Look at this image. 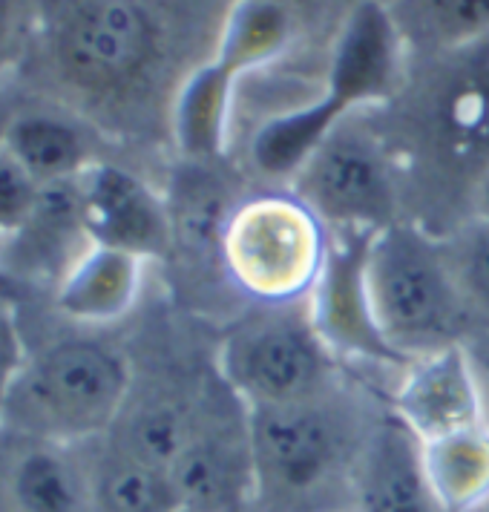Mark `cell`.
<instances>
[{"mask_svg": "<svg viewBox=\"0 0 489 512\" xmlns=\"http://www.w3.org/2000/svg\"><path fill=\"white\" fill-rule=\"evenodd\" d=\"M38 18L41 0H0V72L21 55Z\"/></svg>", "mask_w": 489, "mask_h": 512, "instance_id": "24", "label": "cell"}, {"mask_svg": "<svg viewBox=\"0 0 489 512\" xmlns=\"http://www.w3.org/2000/svg\"><path fill=\"white\" fill-rule=\"evenodd\" d=\"M303 26L291 12L265 0H231L213 47L219 61L236 78L280 58Z\"/></svg>", "mask_w": 489, "mask_h": 512, "instance_id": "16", "label": "cell"}, {"mask_svg": "<svg viewBox=\"0 0 489 512\" xmlns=\"http://www.w3.org/2000/svg\"><path fill=\"white\" fill-rule=\"evenodd\" d=\"M199 397V395H196ZM196 397L190 400H150L130 412V418H118L116 443L121 452L139 458L144 464L170 469L176 455L185 446L190 420L196 409Z\"/></svg>", "mask_w": 489, "mask_h": 512, "instance_id": "21", "label": "cell"}, {"mask_svg": "<svg viewBox=\"0 0 489 512\" xmlns=\"http://www.w3.org/2000/svg\"><path fill=\"white\" fill-rule=\"evenodd\" d=\"M366 311L400 363L458 346L478 328L443 259L441 236L400 219L366 239L360 259Z\"/></svg>", "mask_w": 489, "mask_h": 512, "instance_id": "3", "label": "cell"}, {"mask_svg": "<svg viewBox=\"0 0 489 512\" xmlns=\"http://www.w3.org/2000/svg\"><path fill=\"white\" fill-rule=\"evenodd\" d=\"M24 374V346L12 314L0 305V403L12 395Z\"/></svg>", "mask_w": 489, "mask_h": 512, "instance_id": "25", "label": "cell"}, {"mask_svg": "<svg viewBox=\"0 0 489 512\" xmlns=\"http://www.w3.org/2000/svg\"><path fill=\"white\" fill-rule=\"evenodd\" d=\"M380 3H386V6H389V3H392V0H380Z\"/></svg>", "mask_w": 489, "mask_h": 512, "instance_id": "31", "label": "cell"}, {"mask_svg": "<svg viewBox=\"0 0 489 512\" xmlns=\"http://www.w3.org/2000/svg\"><path fill=\"white\" fill-rule=\"evenodd\" d=\"M466 357L472 363L478 395H481V409H484V423L489 429V326L472 328L464 340Z\"/></svg>", "mask_w": 489, "mask_h": 512, "instance_id": "26", "label": "cell"}, {"mask_svg": "<svg viewBox=\"0 0 489 512\" xmlns=\"http://www.w3.org/2000/svg\"><path fill=\"white\" fill-rule=\"evenodd\" d=\"M84 228L93 245L116 248L150 262L173 242V213L162 196L118 164H93L81 179Z\"/></svg>", "mask_w": 489, "mask_h": 512, "instance_id": "10", "label": "cell"}, {"mask_svg": "<svg viewBox=\"0 0 489 512\" xmlns=\"http://www.w3.org/2000/svg\"><path fill=\"white\" fill-rule=\"evenodd\" d=\"M41 24L58 81L98 107L147 95L170 61L156 0H41Z\"/></svg>", "mask_w": 489, "mask_h": 512, "instance_id": "2", "label": "cell"}, {"mask_svg": "<svg viewBox=\"0 0 489 512\" xmlns=\"http://www.w3.org/2000/svg\"><path fill=\"white\" fill-rule=\"evenodd\" d=\"M386 403L343 377L326 392L251 412L262 512H351L354 478Z\"/></svg>", "mask_w": 489, "mask_h": 512, "instance_id": "1", "label": "cell"}, {"mask_svg": "<svg viewBox=\"0 0 489 512\" xmlns=\"http://www.w3.org/2000/svg\"><path fill=\"white\" fill-rule=\"evenodd\" d=\"M130 386L133 374L124 354L87 337L49 346L15 383V389H24L35 429L61 441L113 429L127 409Z\"/></svg>", "mask_w": 489, "mask_h": 512, "instance_id": "7", "label": "cell"}, {"mask_svg": "<svg viewBox=\"0 0 489 512\" xmlns=\"http://www.w3.org/2000/svg\"><path fill=\"white\" fill-rule=\"evenodd\" d=\"M403 47L446 55L489 41V0H392Z\"/></svg>", "mask_w": 489, "mask_h": 512, "instance_id": "17", "label": "cell"}, {"mask_svg": "<svg viewBox=\"0 0 489 512\" xmlns=\"http://www.w3.org/2000/svg\"><path fill=\"white\" fill-rule=\"evenodd\" d=\"M236 81L239 78L213 58L187 75L173 101V136L185 156L208 162L225 153Z\"/></svg>", "mask_w": 489, "mask_h": 512, "instance_id": "15", "label": "cell"}, {"mask_svg": "<svg viewBox=\"0 0 489 512\" xmlns=\"http://www.w3.org/2000/svg\"><path fill=\"white\" fill-rule=\"evenodd\" d=\"M90 492L98 512H182L170 469L144 464L118 446L101 458Z\"/></svg>", "mask_w": 489, "mask_h": 512, "instance_id": "19", "label": "cell"}, {"mask_svg": "<svg viewBox=\"0 0 489 512\" xmlns=\"http://www.w3.org/2000/svg\"><path fill=\"white\" fill-rule=\"evenodd\" d=\"M443 259L475 323L489 326V219L469 216L441 236Z\"/></svg>", "mask_w": 489, "mask_h": 512, "instance_id": "22", "label": "cell"}, {"mask_svg": "<svg viewBox=\"0 0 489 512\" xmlns=\"http://www.w3.org/2000/svg\"><path fill=\"white\" fill-rule=\"evenodd\" d=\"M386 406L418 441H435L484 423L481 395L464 343L420 354L397 366Z\"/></svg>", "mask_w": 489, "mask_h": 512, "instance_id": "11", "label": "cell"}, {"mask_svg": "<svg viewBox=\"0 0 489 512\" xmlns=\"http://www.w3.org/2000/svg\"><path fill=\"white\" fill-rule=\"evenodd\" d=\"M0 144L44 187L81 179L95 164L84 130L70 118L44 110L9 118L0 130Z\"/></svg>", "mask_w": 489, "mask_h": 512, "instance_id": "14", "label": "cell"}, {"mask_svg": "<svg viewBox=\"0 0 489 512\" xmlns=\"http://www.w3.org/2000/svg\"><path fill=\"white\" fill-rule=\"evenodd\" d=\"M144 259L104 245H87L58 280V308L78 323H113L141 291Z\"/></svg>", "mask_w": 489, "mask_h": 512, "instance_id": "13", "label": "cell"}, {"mask_svg": "<svg viewBox=\"0 0 489 512\" xmlns=\"http://www.w3.org/2000/svg\"><path fill=\"white\" fill-rule=\"evenodd\" d=\"M216 374L248 409L303 400L346 377L314 320L311 300L254 303L231 320L216 349Z\"/></svg>", "mask_w": 489, "mask_h": 512, "instance_id": "4", "label": "cell"}, {"mask_svg": "<svg viewBox=\"0 0 489 512\" xmlns=\"http://www.w3.org/2000/svg\"><path fill=\"white\" fill-rule=\"evenodd\" d=\"M331 254V233L291 190L239 199L222 233V271L251 303L311 300Z\"/></svg>", "mask_w": 489, "mask_h": 512, "instance_id": "5", "label": "cell"}, {"mask_svg": "<svg viewBox=\"0 0 489 512\" xmlns=\"http://www.w3.org/2000/svg\"><path fill=\"white\" fill-rule=\"evenodd\" d=\"M291 193L331 236H374L400 222V190L389 153L369 130L340 121L291 176Z\"/></svg>", "mask_w": 489, "mask_h": 512, "instance_id": "6", "label": "cell"}, {"mask_svg": "<svg viewBox=\"0 0 489 512\" xmlns=\"http://www.w3.org/2000/svg\"><path fill=\"white\" fill-rule=\"evenodd\" d=\"M44 185L0 144V236H15L38 210Z\"/></svg>", "mask_w": 489, "mask_h": 512, "instance_id": "23", "label": "cell"}, {"mask_svg": "<svg viewBox=\"0 0 489 512\" xmlns=\"http://www.w3.org/2000/svg\"><path fill=\"white\" fill-rule=\"evenodd\" d=\"M403 49V38L386 3H351L328 55L326 87L320 93L328 110L343 121L360 107L386 101L400 78Z\"/></svg>", "mask_w": 489, "mask_h": 512, "instance_id": "9", "label": "cell"}, {"mask_svg": "<svg viewBox=\"0 0 489 512\" xmlns=\"http://www.w3.org/2000/svg\"><path fill=\"white\" fill-rule=\"evenodd\" d=\"M233 512H262V510H259V504H254V507H245V510H233Z\"/></svg>", "mask_w": 489, "mask_h": 512, "instance_id": "30", "label": "cell"}, {"mask_svg": "<svg viewBox=\"0 0 489 512\" xmlns=\"http://www.w3.org/2000/svg\"><path fill=\"white\" fill-rule=\"evenodd\" d=\"M429 481L449 512H484L489 507L487 423L420 441Z\"/></svg>", "mask_w": 489, "mask_h": 512, "instance_id": "18", "label": "cell"}, {"mask_svg": "<svg viewBox=\"0 0 489 512\" xmlns=\"http://www.w3.org/2000/svg\"><path fill=\"white\" fill-rule=\"evenodd\" d=\"M469 208L472 216L489 219V162L475 173V182L469 187Z\"/></svg>", "mask_w": 489, "mask_h": 512, "instance_id": "28", "label": "cell"}, {"mask_svg": "<svg viewBox=\"0 0 489 512\" xmlns=\"http://www.w3.org/2000/svg\"><path fill=\"white\" fill-rule=\"evenodd\" d=\"M469 130H472V136L481 141V144H489V87L484 90V93L478 95V98H475Z\"/></svg>", "mask_w": 489, "mask_h": 512, "instance_id": "29", "label": "cell"}, {"mask_svg": "<svg viewBox=\"0 0 489 512\" xmlns=\"http://www.w3.org/2000/svg\"><path fill=\"white\" fill-rule=\"evenodd\" d=\"M9 495L15 512H84L93 492L84 487L81 472L52 446L29 449L9 475Z\"/></svg>", "mask_w": 489, "mask_h": 512, "instance_id": "20", "label": "cell"}, {"mask_svg": "<svg viewBox=\"0 0 489 512\" xmlns=\"http://www.w3.org/2000/svg\"><path fill=\"white\" fill-rule=\"evenodd\" d=\"M265 3H274V6H280L285 12H291L303 29L305 26H314L323 18L328 21L331 6H337V0H265Z\"/></svg>", "mask_w": 489, "mask_h": 512, "instance_id": "27", "label": "cell"}, {"mask_svg": "<svg viewBox=\"0 0 489 512\" xmlns=\"http://www.w3.org/2000/svg\"><path fill=\"white\" fill-rule=\"evenodd\" d=\"M170 478L182 512H233L257 504L251 412L219 374L196 397L190 432Z\"/></svg>", "mask_w": 489, "mask_h": 512, "instance_id": "8", "label": "cell"}, {"mask_svg": "<svg viewBox=\"0 0 489 512\" xmlns=\"http://www.w3.org/2000/svg\"><path fill=\"white\" fill-rule=\"evenodd\" d=\"M351 512H449L429 481L418 435L389 406L363 449Z\"/></svg>", "mask_w": 489, "mask_h": 512, "instance_id": "12", "label": "cell"}, {"mask_svg": "<svg viewBox=\"0 0 489 512\" xmlns=\"http://www.w3.org/2000/svg\"><path fill=\"white\" fill-rule=\"evenodd\" d=\"M484 512H489V507H487V510H484Z\"/></svg>", "mask_w": 489, "mask_h": 512, "instance_id": "32", "label": "cell"}]
</instances>
